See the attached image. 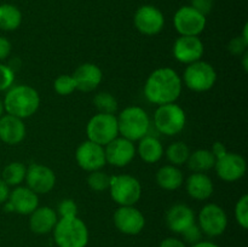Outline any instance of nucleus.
Returning a JSON list of instances; mask_svg holds the SVG:
<instances>
[{"label":"nucleus","instance_id":"10","mask_svg":"<svg viewBox=\"0 0 248 247\" xmlns=\"http://www.w3.org/2000/svg\"><path fill=\"white\" fill-rule=\"evenodd\" d=\"M199 228L202 234L216 237L227 230L228 216L223 207L217 203H207L199 213Z\"/></svg>","mask_w":248,"mask_h":247},{"label":"nucleus","instance_id":"44","mask_svg":"<svg viewBox=\"0 0 248 247\" xmlns=\"http://www.w3.org/2000/svg\"><path fill=\"white\" fill-rule=\"evenodd\" d=\"M242 67H244L245 72H247L248 70V51L242 55Z\"/></svg>","mask_w":248,"mask_h":247},{"label":"nucleus","instance_id":"22","mask_svg":"<svg viewBox=\"0 0 248 247\" xmlns=\"http://www.w3.org/2000/svg\"><path fill=\"white\" fill-rule=\"evenodd\" d=\"M29 216V228L34 234L38 235L51 232L58 222L57 212L48 206L36 207Z\"/></svg>","mask_w":248,"mask_h":247},{"label":"nucleus","instance_id":"40","mask_svg":"<svg viewBox=\"0 0 248 247\" xmlns=\"http://www.w3.org/2000/svg\"><path fill=\"white\" fill-rule=\"evenodd\" d=\"M211 153H212L213 156L216 157V160H218V159H220V157H223L225 154H227L228 149L222 142H215V143H213L212 148H211Z\"/></svg>","mask_w":248,"mask_h":247},{"label":"nucleus","instance_id":"9","mask_svg":"<svg viewBox=\"0 0 248 247\" xmlns=\"http://www.w3.org/2000/svg\"><path fill=\"white\" fill-rule=\"evenodd\" d=\"M206 16L189 6H182L173 16V26L179 35L199 36L206 28Z\"/></svg>","mask_w":248,"mask_h":247},{"label":"nucleus","instance_id":"36","mask_svg":"<svg viewBox=\"0 0 248 247\" xmlns=\"http://www.w3.org/2000/svg\"><path fill=\"white\" fill-rule=\"evenodd\" d=\"M248 41L245 40L241 35L235 36L234 39L229 41L228 44V50L232 55L234 56H242L247 51Z\"/></svg>","mask_w":248,"mask_h":247},{"label":"nucleus","instance_id":"34","mask_svg":"<svg viewBox=\"0 0 248 247\" xmlns=\"http://www.w3.org/2000/svg\"><path fill=\"white\" fill-rule=\"evenodd\" d=\"M15 72L11 67L0 63V92L7 91L11 86H14Z\"/></svg>","mask_w":248,"mask_h":247},{"label":"nucleus","instance_id":"15","mask_svg":"<svg viewBox=\"0 0 248 247\" xmlns=\"http://www.w3.org/2000/svg\"><path fill=\"white\" fill-rule=\"evenodd\" d=\"M107 164L115 167H125L136 156V147L133 142L124 137H116L104 147Z\"/></svg>","mask_w":248,"mask_h":247},{"label":"nucleus","instance_id":"19","mask_svg":"<svg viewBox=\"0 0 248 247\" xmlns=\"http://www.w3.org/2000/svg\"><path fill=\"white\" fill-rule=\"evenodd\" d=\"M194 223H195V213L193 208L186 203H176L167 211L166 224L169 229L176 234H182Z\"/></svg>","mask_w":248,"mask_h":247},{"label":"nucleus","instance_id":"6","mask_svg":"<svg viewBox=\"0 0 248 247\" xmlns=\"http://www.w3.org/2000/svg\"><path fill=\"white\" fill-rule=\"evenodd\" d=\"M108 190L119 206H135L142 198V184L131 174L110 177Z\"/></svg>","mask_w":248,"mask_h":247},{"label":"nucleus","instance_id":"21","mask_svg":"<svg viewBox=\"0 0 248 247\" xmlns=\"http://www.w3.org/2000/svg\"><path fill=\"white\" fill-rule=\"evenodd\" d=\"M9 201L15 212L18 215H31L36 207H39L38 194L31 190L28 186H15L14 190L10 191Z\"/></svg>","mask_w":248,"mask_h":247},{"label":"nucleus","instance_id":"2","mask_svg":"<svg viewBox=\"0 0 248 247\" xmlns=\"http://www.w3.org/2000/svg\"><path fill=\"white\" fill-rule=\"evenodd\" d=\"M2 103L6 114L23 120L38 111L40 96L38 91L29 85H15L6 91Z\"/></svg>","mask_w":248,"mask_h":247},{"label":"nucleus","instance_id":"29","mask_svg":"<svg viewBox=\"0 0 248 247\" xmlns=\"http://www.w3.org/2000/svg\"><path fill=\"white\" fill-rule=\"evenodd\" d=\"M164 154H166L167 160L171 162V165L178 167L186 164L189 155H190V149L184 142H174L167 147Z\"/></svg>","mask_w":248,"mask_h":247},{"label":"nucleus","instance_id":"38","mask_svg":"<svg viewBox=\"0 0 248 247\" xmlns=\"http://www.w3.org/2000/svg\"><path fill=\"white\" fill-rule=\"evenodd\" d=\"M190 6L203 16H207L213 9V0H190Z\"/></svg>","mask_w":248,"mask_h":247},{"label":"nucleus","instance_id":"31","mask_svg":"<svg viewBox=\"0 0 248 247\" xmlns=\"http://www.w3.org/2000/svg\"><path fill=\"white\" fill-rule=\"evenodd\" d=\"M87 184H89L90 189L93 191L101 193V191L108 190L109 185H110V177L103 172L102 170L98 171L90 172L89 177H87Z\"/></svg>","mask_w":248,"mask_h":247},{"label":"nucleus","instance_id":"16","mask_svg":"<svg viewBox=\"0 0 248 247\" xmlns=\"http://www.w3.org/2000/svg\"><path fill=\"white\" fill-rule=\"evenodd\" d=\"M27 186L35 194H47L55 188L56 174L50 167L40 164H31L27 167Z\"/></svg>","mask_w":248,"mask_h":247},{"label":"nucleus","instance_id":"28","mask_svg":"<svg viewBox=\"0 0 248 247\" xmlns=\"http://www.w3.org/2000/svg\"><path fill=\"white\" fill-rule=\"evenodd\" d=\"M27 166L23 162L14 161L4 167L1 173V179L9 186H18L26 179Z\"/></svg>","mask_w":248,"mask_h":247},{"label":"nucleus","instance_id":"1","mask_svg":"<svg viewBox=\"0 0 248 247\" xmlns=\"http://www.w3.org/2000/svg\"><path fill=\"white\" fill-rule=\"evenodd\" d=\"M181 77L174 69L169 67L159 68L148 77L144 84V96L150 103L162 104L176 103L182 93Z\"/></svg>","mask_w":248,"mask_h":247},{"label":"nucleus","instance_id":"14","mask_svg":"<svg viewBox=\"0 0 248 247\" xmlns=\"http://www.w3.org/2000/svg\"><path fill=\"white\" fill-rule=\"evenodd\" d=\"M213 169L216 170L217 176L222 181L232 183V182L240 181L246 174L247 164L242 155L228 152L224 156L216 160Z\"/></svg>","mask_w":248,"mask_h":247},{"label":"nucleus","instance_id":"27","mask_svg":"<svg viewBox=\"0 0 248 247\" xmlns=\"http://www.w3.org/2000/svg\"><path fill=\"white\" fill-rule=\"evenodd\" d=\"M22 23L19 9L11 4L0 5V29L5 31H16Z\"/></svg>","mask_w":248,"mask_h":247},{"label":"nucleus","instance_id":"4","mask_svg":"<svg viewBox=\"0 0 248 247\" xmlns=\"http://www.w3.org/2000/svg\"><path fill=\"white\" fill-rule=\"evenodd\" d=\"M116 118H118L119 135L131 142L140 140L149 132L150 118L147 111L140 107H127Z\"/></svg>","mask_w":248,"mask_h":247},{"label":"nucleus","instance_id":"7","mask_svg":"<svg viewBox=\"0 0 248 247\" xmlns=\"http://www.w3.org/2000/svg\"><path fill=\"white\" fill-rule=\"evenodd\" d=\"M182 82L194 92L210 91L217 82V72L208 62L196 61L186 68Z\"/></svg>","mask_w":248,"mask_h":247},{"label":"nucleus","instance_id":"33","mask_svg":"<svg viewBox=\"0 0 248 247\" xmlns=\"http://www.w3.org/2000/svg\"><path fill=\"white\" fill-rule=\"evenodd\" d=\"M235 219L242 229L248 228V195L245 194L237 200L235 205Z\"/></svg>","mask_w":248,"mask_h":247},{"label":"nucleus","instance_id":"30","mask_svg":"<svg viewBox=\"0 0 248 247\" xmlns=\"http://www.w3.org/2000/svg\"><path fill=\"white\" fill-rule=\"evenodd\" d=\"M93 104L98 113L115 114L118 111V101L110 92H99L93 97Z\"/></svg>","mask_w":248,"mask_h":247},{"label":"nucleus","instance_id":"18","mask_svg":"<svg viewBox=\"0 0 248 247\" xmlns=\"http://www.w3.org/2000/svg\"><path fill=\"white\" fill-rule=\"evenodd\" d=\"M77 90L81 92H92L101 85L103 80L102 69L94 63H82L72 75Z\"/></svg>","mask_w":248,"mask_h":247},{"label":"nucleus","instance_id":"13","mask_svg":"<svg viewBox=\"0 0 248 247\" xmlns=\"http://www.w3.org/2000/svg\"><path fill=\"white\" fill-rule=\"evenodd\" d=\"M116 229L126 235H137L144 229L145 218L135 206H119L113 216Z\"/></svg>","mask_w":248,"mask_h":247},{"label":"nucleus","instance_id":"32","mask_svg":"<svg viewBox=\"0 0 248 247\" xmlns=\"http://www.w3.org/2000/svg\"><path fill=\"white\" fill-rule=\"evenodd\" d=\"M53 89L61 96H68L77 90V86H75V81L72 75L63 74L55 80Z\"/></svg>","mask_w":248,"mask_h":247},{"label":"nucleus","instance_id":"37","mask_svg":"<svg viewBox=\"0 0 248 247\" xmlns=\"http://www.w3.org/2000/svg\"><path fill=\"white\" fill-rule=\"evenodd\" d=\"M182 235H183L184 240L190 245L198 244V242H200L201 239H202V232H201V229L199 228V225L196 224V223H194L193 225L186 228V229L182 232Z\"/></svg>","mask_w":248,"mask_h":247},{"label":"nucleus","instance_id":"12","mask_svg":"<svg viewBox=\"0 0 248 247\" xmlns=\"http://www.w3.org/2000/svg\"><path fill=\"white\" fill-rule=\"evenodd\" d=\"M75 160L84 171L93 172L102 170L107 164L104 147L89 139L85 140L77 148Z\"/></svg>","mask_w":248,"mask_h":247},{"label":"nucleus","instance_id":"26","mask_svg":"<svg viewBox=\"0 0 248 247\" xmlns=\"http://www.w3.org/2000/svg\"><path fill=\"white\" fill-rule=\"evenodd\" d=\"M188 167L193 172H205L210 171L216 165V157L211 153L210 149H198L190 153L188 157Z\"/></svg>","mask_w":248,"mask_h":247},{"label":"nucleus","instance_id":"35","mask_svg":"<svg viewBox=\"0 0 248 247\" xmlns=\"http://www.w3.org/2000/svg\"><path fill=\"white\" fill-rule=\"evenodd\" d=\"M57 216H60V218L75 217V216H78L77 202H75L73 199H63V200L58 203Z\"/></svg>","mask_w":248,"mask_h":247},{"label":"nucleus","instance_id":"39","mask_svg":"<svg viewBox=\"0 0 248 247\" xmlns=\"http://www.w3.org/2000/svg\"><path fill=\"white\" fill-rule=\"evenodd\" d=\"M11 48L12 45L9 39H6L5 36H0V62L9 57L11 53Z\"/></svg>","mask_w":248,"mask_h":247},{"label":"nucleus","instance_id":"43","mask_svg":"<svg viewBox=\"0 0 248 247\" xmlns=\"http://www.w3.org/2000/svg\"><path fill=\"white\" fill-rule=\"evenodd\" d=\"M191 247H219V246L210 241H200L198 242V244L191 245Z\"/></svg>","mask_w":248,"mask_h":247},{"label":"nucleus","instance_id":"17","mask_svg":"<svg viewBox=\"0 0 248 247\" xmlns=\"http://www.w3.org/2000/svg\"><path fill=\"white\" fill-rule=\"evenodd\" d=\"M173 56L183 64L200 61L205 51V46L199 36L181 35L173 44Z\"/></svg>","mask_w":248,"mask_h":247},{"label":"nucleus","instance_id":"3","mask_svg":"<svg viewBox=\"0 0 248 247\" xmlns=\"http://www.w3.org/2000/svg\"><path fill=\"white\" fill-rule=\"evenodd\" d=\"M52 232L58 247H86L89 244V229L78 216L60 218Z\"/></svg>","mask_w":248,"mask_h":247},{"label":"nucleus","instance_id":"11","mask_svg":"<svg viewBox=\"0 0 248 247\" xmlns=\"http://www.w3.org/2000/svg\"><path fill=\"white\" fill-rule=\"evenodd\" d=\"M133 23L137 31L143 35L153 36L164 29V14L153 5H143L138 7L133 17Z\"/></svg>","mask_w":248,"mask_h":247},{"label":"nucleus","instance_id":"45","mask_svg":"<svg viewBox=\"0 0 248 247\" xmlns=\"http://www.w3.org/2000/svg\"><path fill=\"white\" fill-rule=\"evenodd\" d=\"M5 113V109H4V103H2V101L0 99V118H1L2 115H4Z\"/></svg>","mask_w":248,"mask_h":247},{"label":"nucleus","instance_id":"42","mask_svg":"<svg viewBox=\"0 0 248 247\" xmlns=\"http://www.w3.org/2000/svg\"><path fill=\"white\" fill-rule=\"evenodd\" d=\"M10 186L0 178V203H4L9 200L10 196Z\"/></svg>","mask_w":248,"mask_h":247},{"label":"nucleus","instance_id":"23","mask_svg":"<svg viewBox=\"0 0 248 247\" xmlns=\"http://www.w3.org/2000/svg\"><path fill=\"white\" fill-rule=\"evenodd\" d=\"M186 193L194 200L203 201L212 196L215 191L212 179L202 172H193L186 181Z\"/></svg>","mask_w":248,"mask_h":247},{"label":"nucleus","instance_id":"25","mask_svg":"<svg viewBox=\"0 0 248 247\" xmlns=\"http://www.w3.org/2000/svg\"><path fill=\"white\" fill-rule=\"evenodd\" d=\"M155 179L160 188L169 191L177 190L178 188H181L184 182L182 171L173 165H165V166L160 167L157 170Z\"/></svg>","mask_w":248,"mask_h":247},{"label":"nucleus","instance_id":"5","mask_svg":"<svg viewBox=\"0 0 248 247\" xmlns=\"http://www.w3.org/2000/svg\"><path fill=\"white\" fill-rule=\"evenodd\" d=\"M186 115L184 109L176 103L162 104L154 113V125L165 136H176L184 130Z\"/></svg>","mask_w":248,"mask_h":247},{"label":"nucleus","instance_id":"8","mask_svg":"<svg viewBox=\"0 0 248 247\" xmlns=\"http://www.w3.org/2000/svg\"><path fill=\"white\" fill-rule=\"evenodd\" d=\"M86 133L87 139L106 147L108 143L119 137L118 118L114 114H96L87 123Z\"/></svg>","mask_w":248,"mask_h":247},{"label":"nucleus","instance_id":"20","mask_svg":"<svg viewBox=\"0 0 248 247\" xmlns=\"http://www.w3.org/2000/svg\"><path fill=\"white\" fill-rule=\"evenodd\" d=\"M26 137V125L23 120L10 114L0 118V140L5 144H19Z\"/></svg>","mask_w":248,"mask_h":247},{"label":"nucleus","instance_id":"24","mask_svg":"<svg viewBox=\"0 0 248 247\" xmlns=\"http://www.w3.org/2000/svg\"><path fill=\"white\" fill-rule=\"evenodd\" d=\"M138 142L140 143H138V147L136 148V153L147 164H155L164 156V147H162L161 142L154 136L147 135L140 138Z\"/></svg>","mask_w":248,"mask_h":247},{"label":"nucleus","instance_id":"41","mask_svg":"<svg viewBox=\"0 0 248 247\" xmlns=\"http://www.w3.org/2000/svg\"><path fill=\"white\" fill-rule=\"evenodd\" d=\"M159 247H186V244H184L183 241H181L179 239H176V237H166L165 240H162Z\"/></svg>","mask_w":248,"mask_h":247}]
</instances>
